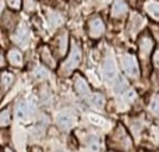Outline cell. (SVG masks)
Instances as JSON below:
<instances>
[{
    "mask_svg": "<svg viewBox=\"0 0 159 152\" xmlns=\"http://www.w3.org/2000/svg\"><path fill=\"white\" fill-rule=\"evenodd\" d=\"M6 152H13V151H11V150H6Z\"/></svg>",
    "mask_w": 159,
    "mask_h": 152,
    "instance_id": "obj_27",
    "label": "cell"
},
{
    "mask_svg": "<svg viewBox=\"0 0 159 152\" xmlns=\"http://www.w3.org/2000/svg\"><path fill=\"white\" fill-rule=\"evenodd\" d=\"M10 123H11L10 110H8V109H4V110H2V113H0V126H2V127H6V126H8Z\"/></svg>",
    "mask_w": 159,
    "mask_h": 152,
    "instance_id": "obj_18",
    "label": "cell"
},
{
    "mask_svg": "<svg viewBox=\"0 0 159 152\" xmlns=\"http://www.w3.org/2000/svg\"><path fill=\"white\" fill-rule=\"evenodd\" d=\"M7 60L11 66H16V67H21L22 66V55L20 50L17 49H11L7 52Z\"/></svg>",
    "mask_w": 159,
    "mask_h": 152,
    "instance_id": "obj_11",
    "label": "cell"
},
{
    "mask_svg": "<svg viewBox=\"0 0 159 152\" xmlns=\"http://www.w3.org/2000/svg\"><path fill=\"white\" fill-rule=\"evenodd\" d=\"M88 34L92 39H98L101 38L105 34V24L99 17H93L89 20L88 22Z\"/></svg>",
    "mask_w": 159,
    "mask_h": 152,
    "instance_id": "obj_3",
    "label": "cell"
},
{
    "mask_svg": "<svg viewBox=\"0 0 159 152\" xmlns=\"http://www.w3.org/2000/svg\"><path fill=\"white\" fill-rule=\"evenodd\" d=\"M121 67H123V71L126 73L129 77L131 78H138L140 75V67H138L137 59L133 55H123L121 56Z\"/></svg>",
    "mask_w": 159,
    "mask_h": 152,
    "instance_id": "obj_2",
    "label": "cell"
},
{
    "mask_svg": "<svg viewBox=\"0 0 159 152\" xmlns=\"http://www.w3.org/2000/svg\"><path fill=\"white\" fill-rule=\"evenodd\" d=\"M143 25H144V20L140 17V14H134L131 17V21H130V32H131V35H135L138 32V29H141Z\"/></svg>",
    "mask_w": 159,
    "mask_h": 152,
    "instance_id": "obj_14",
    "label": "cell"
},
{
    "mask_svg": "<svg viewBox=\"0 0 159 152\" xmlns=\"http://www.w3.org/2000/svg\"><path fill=\"white\" fill-rule=\"evenodd\" d=\"M151 110L155 116H159V96H154L151 102Z\"/></svg>",
    "mask_w": 159,
    "mask_h": 152,
    "instance_id": "obj_20",
    "label": "cell"
},
{
    "mask_svg": "<svg viewBox=\"0 0 159 152\" xmlns=\"http://www.w3.org/2000/svg\"><path fill=\"white\" fill-rule=\"evenodd\" d=\"M41 57H42V60H43L45 63L48 64V66H50V67H55V66H56V63L53 61L55 59L52 57V55H50V52H49V49H48V47H42V50H41Z\"/></svg>",
    "mask_w": 159,
    "mask_h": 152,
    "instance_id": "obj_16",
    "label": "cell"
},
{
    "mask_svg": "<svg viewBox=\"0 0 159 152\" xmlns=\"http://www.w3.org/2000/svg\"><path fill=\"white\" fill-rule=\"evenodd\" d=\"M14 41L22 47H25L28 45V42H30V31H28V28L25 25H21L18 28V31L14 35Z\"/></svg>",
    "mask_w": 159,
    "mask_h": 152,
    "instance_id": "obj_8",
    "label": "cell"
},
{
    "mask_svg": "<svg viewBox=\"0 0 159 152\" xmlns=\"http://www.w3.org/2000/svg\"><path fill=\"white\" fill-rule=\"evenodd\" d=\"M82 60V50L81 46L77 43V42H73V47H71V53H70L69 59L61 64L60 67V74L61 75H69L74 71L75 69L80 66Z\"/></svg>",
    "mask_w": 159,
    "mask_h": 152,
    "instance_id": "obj_1",
    "label": "cell"
},
{
    "mask_svg": "<svg viewBox=\"0 0 159 152\" xmlns=\"http://www.w3.org/2000/svg\"><path fill=\"white\" fill-rule=\"evenodd\" d=\"M127 11H129V7H127L124 0H115L110 14H112V17H115V18H120L124 14H127Z\"/></svg>",
    "mask_w": 159,
    "mask_h": 152,
    "instance_id": "obj_9",
    "label": "cell"
},
{
    "mask_svg": "<svg viewBox=\"0 0 159 152\" xmlns=\"http://www.w3.org/2000/svg\"><path fill=\"white\" fill-rule=\"evenodd\" d=\"M152 46H154V42H152L151 36L149 35H143L138 41V50H140L141 57H147L151 52Z\"/></svg>",
    "mask_w": 159,
    "mask_h": 152,
    "instance_id": "obj_7",
    "label": "cell"
},
{
    "mask_svg": "<svg viewBox=\"0 0 159 152\" xmlns=\"http://www.w3.org/2000/svg\"><path fill=\"white\" fill-rule=\"evenodd\" d=\"M49 20H50V24H52L53 27H55V25H60L61 22H63V20H61V17L59 16V14H56V13H50Z\"/></svg>",
    "mask_w": 159,
    "mask_h": 152,
    "instance_id": "obj_21",
    "label": "cell"
},
{
    "mask_svg": "<svg viewBox=\"0 0 159 152\" xmlns=\"http://www.w3.org/2000/svg\"><path fill=\"white\" fill-rule=\"evenodd\" d=\"M28 114H30V108H28V103L27 102H20L17 105L16 109V116L18 119H27Z\"/></svg>",
    "mask_w": 159,
    "mask_h": 152,
    "instance_id": "obj_15",
    "label": "cell"
},
{
    "mask_svg": "<svg viewBox=\"0 0 159 152\" xmlns=\"http://www.w3.org/2000/svg\"><path fill=\"white\" fill-rule=\"evenodd\" d=\"M152 63H154L155 69H159V49L155 50L154 55H152Z\"/></svg>",
    "mask_w": 159,
    "mask_h": 152,
    "instance_id": "obj_26",
    "label": "cell"
},
{
    "mask_svg": "<svg viewBox=\"0 0 159 152\" xmlns=\"http://www.w3.org/2000/svg\"><path fill=\"white\" fill-rule=\"evenodd\" d=\"M98 150H99V142H98V140H95V138L89 140V141H88V151H91V152H98Z\"/></svg>",
    "mask_w": 159,
    "mask_h": 152,
    "instance_id": "obj_22",
    "label": "cell"
},
{
    "mask_svg": "<svg viewBox=\"0 0 159 152\" xmlns=\"http://www.w3.org/2000/svg\"><path fill=\"white\" fill-rule=\"evenodd\" d=\"M56 123H57V126L61 128V130L67 131L74 126V116H73L70 112H61V113L57 114Z\"/></svg>",
    "mask_w": 159,
    "mask_h": 152,
    "instance_id": "obj_6",
    "label": "cell"
},
{
    "mask_svg": "<svg viewBox=\"0 0 159 152\" xmlns=\"http://www.w3.org/2000/svg\"><path fill=\"white\" fill-rule=\"evenodd\" d=\"M103 74L109 81L115 80L116 75H117V67H116L115 59L110 55L106 56V59H105V61H103Z\"/></svg>",
    "mask_w": 159,
    "mask_h": 152,
    "instance_id": "obj_4",
    "label": "cell"
},
{
    "mask_svg": "<svg viewBox=\"0 0 159 152\" xmlns=\"http://www.w3.org/2000/svg\"><path fill=\"white\" fill-rule=\"evenodd\" d=\"M67 45H69V35L67 32H63L57 39H56V46L59 49V55L63 56L67 50Z\"/></svg>",
    "mask_w": 159,
    "mask_h": 152,
    "instance_id": "obj_13",
    "label": "cell"
},
{
    "mask_svg": "<svg viewBox=\"0 0 159 152\" xmlns=\"http://www.w3.org/2000/svg\"><path fill=\"white\" fill-rule=\"evenodd\" d=\"M87 103H88V106H91L93 109H102L103 108L105 99L101 94H89L87 98Z\"/></svg>",
    "mask_w": 159,
    "mask_h": 152,
    "instance_id": "obj_12",
    "label": "cell"
},
{
    "mask_svg": "<svg viewBox=\"0 0 159 152\" xmlns=\"http://www.w3.org/2000/svg\"><path fill=\"white\" fill-rule=\"evenodd\" d=\"M144 10L151 18H154L155 21H159V2L158 0H148L144 4Z\"/></svg>",
    "mask_w": 159,
    "mask_h": 152,
    "instance_id": "obj_10",
    "label": "cell"
},
{
    "mask_svg": "<svg viewBox=\"0 0 159 152\" xmlns=\"http://www.w3.org/2000/svg\"><path fill=\"white\" fill-rule=\"evenodd\" d=\"M7 4L13 10H18L21 7V0H7Z\"/></svg>",
    "mask_w": 159,
    "mask_h": 152,
    "instance_id": "obj_25",
    "label": "cell"
},
{
    "mask_svg": "<svg viewBox=\"0 0 159 152\" xmlns=\"http://www.w3.org/2000/svg\"><path fill=\"white\" fill-rule=\"evenodd\" d=\"M25 2V10H28V11H34L36 8V2L35 0H24Z\"/></svg>",
    "mask_w": 159,
    "mask_h": 152,
    "instance_id": "obj_24",
    "label": "cell"
},
{
    "mask_svg": "<svg viewBox=\"0 0 159 152\" xmlns=\"http://www.w3.org/2000/svg\"><path fill=\"white\" fill-rule=\"evenodd\" d=\"M34 77L36 80H45V78L49 77V71L45 67H36L35 71H34Z\"/></svg>",
    "mask_w": 159,
    "mask_h": 152,
    "instance_id": "obj_19",
    "label": "cell"
},
{
    "mask_svg": "<svg viewBox=\"0 0 159 152\" xmlns=\"http://www.w3.org/2000/svg\"><path fill=\"white\" fill-rule=\"evenodd\" d=\"M74 91H75V94H77L78 96H81V98H85V96H88V95L91 94L89 92V85L87 84L85 78L82 77V75H80V74H77L74 77Z\"/></svg>",
    "mask_w": 159,
    "mask_h": 152,
    "instance_id": "obj_5",
    "label": "cell"
},
{
    "mask_svg": "<svg viewBox=\"0 0 159 152\" xmlns=\"http://www.w3.org/2000/svg\"><path fill=\"white\" fill-rule=\"evenodd\" d=\"M13 81H14L13 74H8V73H3V74H2V88H3V91H7V89L11 87Z\"/></svg>",
    "mask_w": 159,
    "mask_h": 152,
    "instance_id": "obj_17",
    "label": "cell"
},
{
    "mask_svg": "<svg viewBox=\"0 0 159 152\" xmlns=\"http://www.w3.org/2000/svg\"><path fill=\"white\" fill-rule=\"evenodd\" d=\"M137 98L134 89H127V92H124V99L129 101V102H133V101Z\"/></svg>",
    "mask_w": 159,
    "mask_h": 152,
    "instance_id": "obj_23",
    "label": "cell"
}]
</instances>
